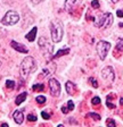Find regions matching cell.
<instances>
[{
  "label": "cell",
  "instance_id": "cell-1",
  "mask_svg": "<svg viewBox=\"0 0 123 127\" xmlns=\"http://www.w3.org/2000/svg\"><path fill=\"white\" fill-rule=\"evenodd\" d=\"M35 69H37L35 60L30 56L24 58V60L22 61V65H21V75H22V77L26 78L30 75V73L34 71Z\"/></svg>",
  "mask_w": 123,
  "mask_h": 127
},
{
  "label": "cell",
  "instance_id": "cell-2",
  "mask_svg": "<svg viewBox=\"0 0 123 127\" xmlns=\"http://www.w3.org/2000/svg\"><path fill=\"white\" fill-rule=\"evenodd\" d=\"M50 35H51L52 42L58 43V42L62 41V38H63V26L57 20L50 23Z\"/></svg>",
  "mask_w": 123,
  "mask_h": 127
},
{
  "label": "cell",
  "instance_id": "cell-3",
  "mask_svg": "<svg viewBox=\"0 0 123 127\" xmlns=\"http://www.w3.org/2000/svg\"><path fill=\"white\" fill-rule=\"evenodd\" d=\"M113 24V15L110 13H105L103 14L97 20H95L93 25L99 28H106Z\"/></svg>",
  "mask_w": 123,
  "mask_h": 127
},
{
  "label": "cell",
  "instance_id": "cell-4",
  "mask_svg": "<svg viewBox=\"0 0 123 127\" xmlns=\"http://www.w3.org/2000/svg\"><path fill=\"white\" fill-rule=\"evenodd\" d=\"M20 20V16L14 10H9L7 12L6 15L4 16V18L1 19V23L4 25H7V26H12V25H15L17 22Z\"/></svg>",
  "mask_w": 123,
  "mask_h": 127
},
{
  "label": "cell",
  "instance_id": "cell-5",
  "mask_svg": "<svg viewBox=\"0 0 123 127\" xmlns=\"http://www.w3.org/2000/svg\"><path fill=\"white\" fill-rule=\"evenodd\" d=\"M110 49V43L106 42V41H99L97 44V53L99 58L102 60H105V58L107 56V52Z\"/></svg>",
  "mask_w": 123,
  "mask_h": 127
},
{
  "label": "cell",
  "instance_id": "cell-6",
  "mask_svg": "<svg viewBox=\"0 0 123 127\" xmlns=\"http://www.w3.org/2000/svg\"><path fill=\"white\" fill-rule=\"evenodd\" d=\"M49 86H50V93L52 96H59L60 94V84L56 78L51 77L49 79Z\"/></svg>",
  "mask_w": 123,
  "mask_h": 127
},
{
  "label": "cell",
  "instance_id": "cell-7",
  "mask_svg": "<svg viewBox=\"0 0 123 127\" xmlns=\"http://www.w3.org/2000/svg\"><path fill=\"white\" fill-rule=\"evenodd\" d=\"M102 77L104 79L108 81V82H113L114 78H115V74H114V70L110 66H107L105 67L103 70H102Z\"/></svg>",
  "mask_w": 123,
  "mask_h": 127
},
{
  "label": "cell",
  "instance_id": "cell-8",
  "mask_svg": "<svg viewBox=\"0 0 123 127\" xmlns=\"http://www.w3.org/2000/svg\"><path fill=\"white\" fill-rule=\"evenodd\" d=\"M10 45L13 47V49H15V50L18 51V52H22V53H27L29 52V49L26 48L25 45L22 44V43H18L16 41H12L10 42Z\"/></svg>",
  "mask_w": 123,
  "mask_h": 127
},
{
  "label": "cell",
  "instance_id": "cell-9",
  "mask_svg": "<svg viewBox=\"0 0 123 127\" xmlns=\"http://www.w3.org/2000/svg\"><path fill=\"white\" fill-rule=\"evenodd\" d=\"M13 118L17 124H22L23 120H24V114H23V111L22 110H16L13 115Z\"/></svg>",
  "mask_w": 123,
  "mask_h": 127
},
{
  "label": "cell",
  "instance_id": "cell-10",
  "mask_svg": "<svg viewBox=\"0 0 123 127\" xmlns=\"http://www.w3.org/2000/svg\"><path fill=\"white\" fill-rule=\"evenodd\" d=\"M81 2V0H66V2H65V8L68 10V12H71L72 9L74 8V7H76Z\"/></svg>",
  "mask_w": 123,
  "mask_h": 127
},
{
  "label": "cell",
  "instance_id": "cell-11",
  "mask_svg": "<svg viewBox=\"0 0 123 127\" xmlns=\"http://www.w3.org/2000/svg\"><path fill=\"white\" fill-rule=\"evenodd\" d=\"M37 32H38V28L34 26L31 31L29 32L27 34L25 35V38L27 39V41H30V42H33L34 41V39H35V35H37Z\"/></svg>",
  "mask_w": 123,
  "mask_h": 127
},
{
  "label": "cell",
  "instance_id": "cell-12",
  "mask_svg": "<svg viewBox=\"0 0 123 127\" xmlns=\"http://www.w3.org/2000/svg\"><path fill=\"white\" fill-rule=\"evenodd\" d=\"M26 96H27V93L26 92H23V93H21L20 95H17L16 96V99H15V103L18 106V104H21L23 101H25Z\"/></svg>",
  "mask_w": 123,
  "mask_h": 127
},
{
  "label": "cell",
  "instance_id": "cell-13",
  "mask_svg": "<svg viewBox=\"0 0 123 127\" xmlns=\"http://www.w3.org/2000/svg\"><path fill=\"white\" fill-rule=\"evenodd\" d=\"M66 91H67L68 94H73L74 91H75V85H74V83H72L71 81H68V82L66 83Z\"/></svg>",
  "mask_w": 123,
  "mask_h": 127
},
{
  "label": "cell",
  "instance_id": "cell-14",
  "mask_svg": "<svg viewBox=\"0 0 123 127\" xmlns=\"http://www.w3.org/2000/svg\"><path fill=\"white\" fill-rule=\"evenodd\" d=\"M70 51H71V50H70L68 48H66V49H63V50L60 49V50H59L58 52H57V53L55 55V56H52V57H54V58H59V57H62V56L68 55V53H70Z\"/></svg>",
  "mask_w": 123,
  "mask_h": 127
},
{
  "label": "cell",
  "instance_id": "cell-15",
  "mask_svg": "<svg viewBox=\"0 0 123 127\" xmlns=\"http://www.w3.org/2000/svg\"><path fill=\"white\" fill-rule=\"evenodd\" d=\"M33 91H39V92H42L43 90H45V85L42 84V83H40V84H34L32 86Z\"/></svg>",
  "mask_w": 123,
  "mask_h": 127
},
{
  "label": "cell",
  "instance_id": "cell-16",
  "mask_svg": "<svg viewBox=\"0 0 123 127\" xmlns=\"http://www.w3.org/2000/svg\"><path fill=\"white\" fill-rule=\"evenodd\" d=\"M46 96H43V95H38L37 98H35V101L38 102L39 104H45L46 103Z\"/></svg>",
  "mask_w": 123,
  "mask_h": 127
},
{
  "label": "cell",
  "instance_id": "cell-17",
  "mask_svg": "<svg viewBox=\"0 0 123 127\" xmlns=\"http://www.w3.org/2000/svg\"><path fill=\"white\" fill-rule=\"evenodd\" d=\"M6 86H7V89H10V90L14 89L15 87V82L8 79V81H6Z\"/></svg>",
  "mask_w": 123,
  "mask_h": 127
},
{
  "label": "cell",
  "instance_id": "cell-18",
  "mask_svg": "<svg viewBox=\"0 0 123 127\" xmlns=\"http://www.w3.org/2000/svg\"><path fill=\"white\" fill-rule=\"evenodd\" d=\"M87 117H90V118H93L95 120H100V116L97 114H95V112H90V114H88Z\"/></svg>",
  "mask_w": 123,
  "mask_h": 127
},
{
  "label": "cell",
  "instance_id": "cell-19",
  "mask_svg": "<svg viewBox=\"0 0 123 127\" xmlns=\"http://www.w3.org/2000/svg\"><path fill=\"white\" fill-rule=\"evenodd\" d=\"M106 124H107V126L108 127H115L116 126V124H115L114 119H110V118H108V119L106 120Z\"/></svg>",
  "mask_w": 123,
  "mask_h": 127
},
{
  "label": "cell",
  "instance_id": "cell-20",
  "mask_svg": "<svg viewBox=\"0 0 123 127\" xmlns=\"http://www.w3.org/2000/svg\"><path fill=\"white\" fill-rule=\"evenodd\" d=\"M116 49L120 51L123 50V39H120L119 41H117V44H116Z\"/></svg>",
  "mask_w": 123,
  "mask_h": 127
},
{
  "label": "cell",
  "instance_id": "cell-21",
  "mask_svg": "<svg viewBox=\"0 0 123 127\" xmlns=\"http://www.w3.org/2000/svg\"><path fill=\"white\" fill-rule=\"evenodd\" d=\"M91 102H92V104H93V106H97V104L100 103V99H99L98 96H95V98H92Z\"/></svg>",
  "mask_w": 123,
  "mask_h": 127
},
{
  "label": "cell",
  "instance_id": "cell-22",
  "mask_svg": "<svg viewBox=\"0 0 123 127\" xmlns=\"http://www.w3.org/2000/svg\"><path fill=\"white\" fill-rule=\"evenodd\" d=\"M27 120L29 121H35L37 120V116H35V115H32V114L27 115Z\"/></svg>",
  "mask_w": 123,
  "mask_h": 127
},
{
  "label": "cell",
  "instance_id": "cell-23",
  "mask_svg": "<svg viewBox=\"0 0 123 127\" xmlns=\"http://www.w3.org/2000/svg\"><path fill=\"white\" fill-rule=\"evenodd\" d=\"M91 6H92V8H95V9L99 8V2H98V0H92V1H91Z\"/></svg>",
  "mask_w": 123,
  "mask_h": 127
},
{
  "label": "cell",
  "instance_id": "cell-24",
  "mask_svg": "<svg viewBox=\"0 0 123 127\" xmlns=\"http://www.w3.org/2000/svg\"><path fill=\"white\" fill-rule=\"evenodd\" d=\"M89 82H91V84H92V86H93V87H98V83H97V81H96L93 77H90V78H89Z\"/></svg>",
  "mask_w": 123,
  "mask_h": 127
},
{
  "label": "cell",
  "instance_id": "cell-25",
  "mask_svg": "<svg viewBox=\"0 0 123 127\" xmlns=\"http://www.w3.org/2000/svg\"><path fill=\"white\" fill-rule=\"evenodd\" d=\"M67 108H68V110H73L74 109V103H73V101H70L67 102Z\"/></svg>",
  "mask_w": 123,
  "mask_h": 127
},
{
  "label": "cell",
  "instance_id": "cell-26",
  "mask_svg": "<svg viewBox=\"0 0 123 127\" xmlns=\"http://www.w3.org/2000/svg\"><path fill=\"white\" fill-rule=\"evenodd\" d=\"M48 74H49V69H42V73H41V76H40V77L48 76Z\"/></svg>",
  "mask_w": 123,
  "mask_h": 127
},
{
  "label": "cell",
  "instance_id": "cell-27",
  "mask_svg": "<svg viewBox=\"0 0 123 127\" xmlns=\"http://www.w3.org/2000/svg\"><path fill=\"white\" fill-rule=\"evenodd\" d=\"M41 116H42V118H43V119H49V118H50V116L47 114V112H45V111H42V112H41Z\"/></svg>",
  "mask_w": 123,
  "mask_h": 127
},
{
  "label": "cell",
  "instance_id": "cell-28",
  "mask_svg": "<svg viewBox=\"0 0 123 127\" xmlns=\"http://www.w3.org/2000/svg\"><path fill=\"white\" fill-rule=\"evenodd\" d=\"M68 111H70V110H68V108H67V107H65V106H63V107H62V112H63V114H67Z\"/></svg>",
  "mask_w": 123,
  "mask_h": 127
},
{
  "label": "cell",
  "instance_id": "cell-29",
  "mask_svg": "<svg viewBox=\"0 0 123 127\" xmlns=\"http://www.w3.org/2000/svg\"><path fill=\"white\" fill-rule=\"evenodd\" d=\"M106 104H107V107H108V108H110V109H114V108H115V106H114L113 103H110V101L106 102Z\"/></svg>",
  "mask_w": 123,
  "mask_h": 127
},
{
  "label": "cell",
  "instance_id": "cell-30",
  "mask_svg": "<svg viewBox=\"0 0 123 127\" xmlns=\"http://www.w3.org/2000/svg\"><path fill=\"white\" fill-rule=\"evenodd\" d=\"M116 15L119 16V17H123V10H117Z\"/></svg>",
  "mask_w": 123,
  "mask_h": 127
},
{
  "label": "cell",
  "instance_id": "cell-31",
  "mask_svg": "<svg viewBox=\"0 0 123 127\" xmlns=\"http://www.w3.org/2000/svg\"><path fill=\"white\" fill-rule=\"evenodd\" d=\"M31 1H32V4H34V5H38L41 1H43V0H31Z\"/></svg>",
  "mask_w": 123,
  "mask_h": 127
},
{
  "label": "cell",
  "instance_id": "cell-32",
  "mask_svg": "<svg viewBox=\"0 0 123 127\" xmlns=\"http://www.w3.org/2000/svg\"><path fill=\"white\" fill-rule=\"evenodd\" d=\"M120 104H121V106H123V98L121 99V100H120Z\"/></svg>",
  "mask_w": 123,
  "mask_h": 127
},
{
  "label": "cell",
  "instance_id": "cell-33",
  "mask_svg": "<svg viewBox=\"0 0 123 127\" xmlns=\"http://www.w3.org/2000/svg\"><path fill=\"white\" fill-rule=\"evenodd\" d=\"M0 127H8V125H7V124H2Z\"/></svg>",
  "mask_w": 123,
  "mask_h": 127
},
{
  "label": "cell",
  "instance_id": "cell-34",
  "mask_svg": "<svg viewBox=\"0 0 123 127\" xmlns=\"http://www.w3.org/2000/svg\"><path fill=\"white\" fill-rule=\"evenodd\" d=\"M119 26H120V27H123V23H120V24H119Z\"/></svg>",
  "mask_w": 123,
  "mask_h": 127
},
{
  "label": "cell",
  "instance_id": "cell-35",
  "mask_svg": "<svg viewBox=\"0 0 123 127\" xmlns=\"http://www.w3.org/2000/svg\"><path fill=\"white\" fill-rule=\"evenodd\" d=\"M113 2H117V1H120V0H112Z\"/></svg>",
  "mask_w": 123,
  "mask_h": 127
},
{
  "label": "cell",
  "instance_id": "cell-36",
  "mask_svg": "<svg viewBox=\"0 0 123 127\" xmlns=\"http://www.w3.org/2000/svg\"><path fill=\"white\" fill-rule=\"evenodd\" d=\"M58 127H64V126H63V125H59V126Z\"/></svg>",
  "mask_w": 123,
  "mask_h": 127
},
{
  "label": "cell",
  "instance_id": "cell-37",
  "mask_svg": "<svg viewBox=\"0 0 123 127\" xmlns=\"http://www.w3.org/2000/svg\"><path fill=\"white\" fill-rule=\"evenodd\" d=\"M0 66H1V61H0Z\"/></svg>",
  "mask_w": 123,
  "mask_h": 127
}]
</instances>
